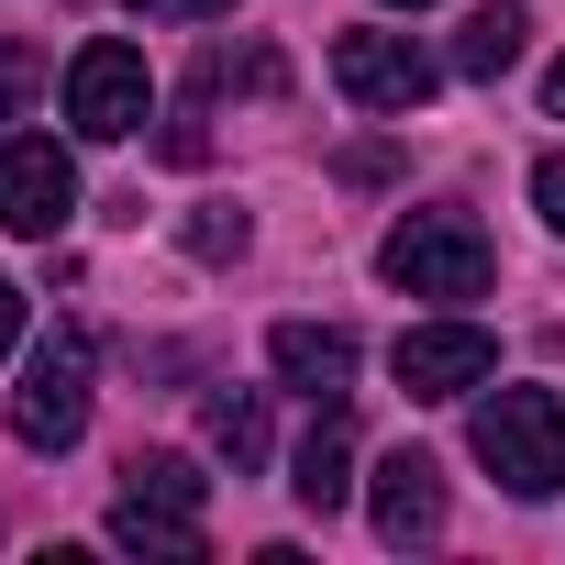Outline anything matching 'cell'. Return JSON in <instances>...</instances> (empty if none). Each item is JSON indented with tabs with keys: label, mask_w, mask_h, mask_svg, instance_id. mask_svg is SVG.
<instances>
[{
	"label": "cell",
	"mask_w": 565,
	"mask_h": 565,
	"mask_svg": "<svg viewBox=\"0 0 565 565\" xmlns=\"http://www.w3.org/2000/svg\"><path fill=\"white\" fill-rule=\"evenodd\" d=\"M477 466L510 488V499H554L565 488V399L554 388H499L477 411Z\"/></svg>",
	"instance_id": "cell-1"
},
{
	"label": "cell",
	"mask_w": 565,
	"mask_h": 565,
	"mask_svg": "<svg viewBox=\"0 0 565 565\" xmlns=\"http://www.w3.org/2000/svg\"><path fill=\"white\" fill-rule=\"evenodd\" d=\"M488 233L466 222V211H411L388 244H377V277L388 289H411V300H477L488 289Z\"/></svg>",
	"instance_id": "cell-2"
},
{
	"label": "cell",
	"mask_w": 565,
	"mask_h": 565,
	"mask_svg": "<svg viewBox=\"0 0 565 565\" xmlns=\"http://www.w3.org/2000/svg\"><path fill=\"white\" fill-rule=\"evenodd\" d=\"M78 433H89V333H78V322H56V333L34 344L23 388H12V444L67 455Z\"/></svg>",
	"instance_id": "cell-3"
},
{
	"label": "cell",
	"mask_w": 565,
	"mask_h": 565,
	"mask_svg": "<svg viewBox=\"0 0 565 565\" xmlns=\"http://www.w3.org/2000/svg\"><path fill=\"white\" fill-rule=\"evenodd\" d=\"M145 100H156V78H145V56H134L122 34H89V45L67 56V122H78L89 145L145 134Z\"/></svg>",
	"instance_id": "cell-4"
},
{
	"label": "cell",
	"mask_w": 565,
	"mask_h": 565,
	"mask_svg": "<svg viewBox=\"0 0 565 565\" xmlns=\"http://www.w3.org/2000/svg\"><path fill=\"white\" fill-rule=\"evenodd\" d=\"M333 78H344L355 111H422L444 67H433L411 34H333Z\"/></svg>",
	"instance_id": "cell-5"
},
{
	"label": "cell",
	"mask_w": 565,
	"mask_h": 565,
	"mask_svg": "<svg viewBox=\"0 0 565 565\" xmlns=\"http://www.w3.org/2000/svg\"><path fill=\"white\" fill-rule=\"evenodd\" d=\"M78 211V167L56 134H12L0 145V233H56Z\"/></svg>",
	"instance_id": "cell-6"
},
{
	"label": "cell",
	"mask_w": 565,
	"mask_h": 565,
	"mask_svg": "<svg viewBox=\"0 0 565 565\" xmlns=\"http://www.w3.org/2000/svg\"><path fill=\"white\" fill-rule=\"evenodd\" d=\"M399 388L411 399H466V388H488L499 377V344L477 333V322H422V333H399Z\"/></svg>",
	"instance_id": "cell-7"
},
{
	"label": "cell",
	"mask_w": 565,
	"mask_h": 565,
	"mask_svg": "<svg viewBox=\"0 0 565 565\" xmlns=\"http://www.w3.org/2000/svg\"><path fill=\"white\" fill-rule=\"evenodd\" d=\"M266 366L289 377L311 411H333V399L355 388V333H344V322H277V333H266Z\"/></svg>",
	"instance_id": "cell-8"
},
{
	"label": "cell",
	"mask_w": 565,
	"mask_h": 565,
	"mask_svg": "<svg viewBox=\"0 0 565 565\" xmlns=\"http://www.w3.org/2000/svg\"><path fill=\"white\" fill-rule=\"evenodd\" d=\"M366 510H377V543H399V554L433 543V532H444V466L399 444V455L377 466V499H366Z\"/></svg>",
	"instance_id": "cell-9"
},
{
	"label": "cell",
	"mask_w": 565,
	"mask_h": 565,
	"mask_svg": "<svg viewBox=\"0 0 565 565\" xmlns=\"http://www.w3.org/2000/svg\"><path fill=\"white\" fill-rule=\"evenodd\" d=\"M289 488H300V510H344V499H355V422H344V399H333V411L300 433Z\"/></svg>",
	"instance_id": "cell-10"
},
{
	"label": "cell",
	"mask_w": 565,
	"mask_h": 565,
	"mask_svg": "<svg viewBox=\"0 0 565 565\" xmlns=\"http://www.w3.org/2000/svg\"><path fill=\"white\" fill-rule=\"evenodd\" d=\"M521 45H532V12H521V0H477V12H466V34H455V56H444V67L488 89V78H510V67H521Z\"/></svg>",
	"instance_id": "cell-11"
},
{
	"label": "cell",
	"mask_w": 565,
	"mask_h": 565,
	"mask_svg": "<svg viewBox=\"0 0 565 565\" xmlns=\"http://www.w3.org/2000/svg\"><path fill=\"white\" fill-rule=\"evenodd\" d=\"M111 543L122 554H167V565H189L200 554V510H167V499H111Z\"/></svg>",
	"instance_id": "cell-12"
},
{
	"label": "cell",
	"mask_w": 565,
	"mask_h": 565,
	"mask_svg": "<svg viewBox=\"0 0 565 565\" xmlns=\"http://www.w3.org/2000/svg\"><path fill=\"white\" fill-rule=\"evenodd\" d=\"M200 433H211V455H222L233 477H255V466H266V399H255V388H222V399L200 411Z\"/></svg>",
	"instance_id": "cell-13"
},
{
	"label": "cell",
	"mask_w": 565,
	"mask_h": 565,
	"mask_svg": "<svg viewBox=\"0 0 565 565\" xmlns=\"http://www.w3.org/2000/svg\"><path fill=\"white\" fill-rule=\"evenodd\" d=\"M277 78H289V67H277L266 45H200V100L211 89H277Z\"/></svg>",
	"instance_id": "cell-14"
},
{
	"label": "cell",
	"mask_w": 565,
	"mask_h": 565,
	"mask_svg": "<svg viewBox=\"0 0 565 565\" xmlns=\"http://www.w3.org/2000/svg\"><path fill=\"white\" fill-rule=\"evenodd\" d=\"M122 488H134V499H167V510H200V488H211V477H200L189 455H134V466H122Z\"/></svg>",
	"instance_id": "cell-15"
},
{
	"label": "cell",
	"mask_w": 565,
	"mask_h": 565,
	"mask_svg": "<svg viewBox=\"0 0 565 565\" xmlns=\"http://www.w3.org/2000/svg\"><path fill=\"white\" fill-rule=\"evenodd\" d=\"M34 89H45V45H23V34H12V45H0V122H12Z\"/></svg>",
	"instance_id": "cell-16"
},
{
	"label": "cell",
	"mask_w": 565,
	"mask_h": 565,
	"mask_svg": "<svg viewBox=\"0 0 565 565\" xmlns=\"http://www.w3.org/2000/svg\"><path fill=\"white\" fill-rule=\"evenodd\" d=\"M189 255L200 266H233L244 255V211H189Z\"/></svg>",
	"instance_id": "cell-17"
},
{
	"label": "cell",
	"mask_w": 565,
	"mask_h": 565,
	"mask_svg": "<svg viewBox=\"0 0 565 565\" xmlns=\"http://www.w3.org/2000/svg\"><path fill=\"white\" fill-rule=\"evenodd\" d=\"M532 211L565 233V156H543V167H532Z\"/></svg>",
	"instance_id": "cell-18"
},
{
	"label": "cell",
	"mask_w": 565,
	"mask_h": 565,
	"mask_svg": "<svg viewBox=\"0 0 565 565\" xmlns=\"http://www.w3.org/2000/svg\"><path fill=\"white\" fill-rule=\"evenodd\" d=\"M145 23H211V12H233V0H134Z\"/></svg>",
	"instance_id": "cell-19"
},
{
	"label": "cell",
	"mask_w": 565,
	"mask_h": 565,
	"mask_svg": "<svg viewBox=\"0 0 565 565\" xmlns=\"http://www.w3.org/2000/svg\"><path fill=\"white\" fill-rule=\"evenodd\" d=\"M167 156H178V167H200V156H211V134H200V111H178V122H167Z\"/></svg>",
	"instance_id": "cell-20"
},
{
	"label": "cell",
	"mask_w": 565,
	"mask_h": 565,
	"mask_svg": "<svg viewBox=\"0 0 565 565\" xmlns=\"http://www.w3.org/2000/svg\"><path fill=\"white\" fill-rule=\"evenodd\" d=\"M12 344H23V289L0 277V355H12Z\"/></svg>",
	"instance_id": "cell-21"
},
{
	"label": "cell",
	"mask_w": 565,
	"mask_h": 565,
	"mask_svg": "<svg viewBox=\"0 0 565 565\" xmlns=\"http://www.w3.org/2000/svg\"><path fill=\"white\" fill-rule=\"evenodd\" d=\"M543 111H554V122H565V56H554V78H543Z\"/></svg>",
	"instance_id": "cell-22"
},
{
	"label": "cell",
	"mask_w": 565,
	"mask_h": 565,
	"mask_svg": "<svg viewBox=\"0 0 565 565\" xmlns=\"http://www.w3.org/2000/svg\"><path fill=\"white\" fill-rule=\"evenodd\" d=\"M399 12H422V0H399Z\"/></svg>",
	"instance_id": "cell-23"
}]
</instances>
